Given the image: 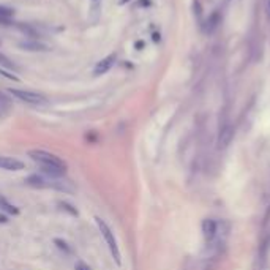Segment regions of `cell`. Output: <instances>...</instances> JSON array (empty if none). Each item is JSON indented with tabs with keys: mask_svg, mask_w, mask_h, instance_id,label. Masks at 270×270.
I'll use <instances>...</instances> for the list:
<instances>
[{
	"mask_svg": "<svg viewBox=\"0 0 270 270\" xmlns=\"http://www.w3.org/2000/svg\"><path fill=\"white\" fill-rule=\"evenodd\" d=\"M95 223H96V226H98L100 233H101V236L104 239L106 245H108V248H109V252H111L112 258H114L115 264L120 266L122 264V256H120V250H119V245H117V240H115V237H114V233L108 226V223H106L104 220H101L100 217H95Z\"/></svg>",
	"mask_w": 270,
	"mask_h": 270,
	"instance_id": "cell-1",
	"label": "cell"
},
{
	"mask_svg": "<svg viewBox=\"0 0 270 270\" xmlns=\"http://www.w3.org/2000/svg\"><path fill=\"white\" fill-rule=\"evenodd\" d=\"M27 155L30 157V160L38 163L40 166H54V168L66 169V163L60 157L54 155V153H51V152H46L41 149H33V150H28Z\"/></svg>",
	"mask_w": 270,
	"mask_h": 270,
	"instance_id": "cell-2",
	"label": "cell"
},
{
	"mask_svg": "<svg viewBox=\"0 0 270 270\" xmlns=\"http://www.w3.org/2000/svg\"><path fill=\"white\" fill-rule=\"evenodd\" d=\"M233 138H234V127L229 120L228 111H223V114L220 115V125H218V138H217L218 149L223 150V149L229 147Z\"/></svg>",
	"mask_w": 270,
	"mask_h": 270,
	"instance_id": "cell-3",
	"label": "cell"
},
{
	"mask_svg": "<svg viewBox=\"0 0 270 270\" xmlns=\"http://www.w3.org/2000/svg\"><path fill=\"white\" fill-rule=\"evenodd\" d=\"M14 98H17L19 101H24L27 104H33V106H40V104H46V96L36 92H30V90H19V89H9L8 90Z\"/></svg>",
	"mask_w": 270,
	"mask_h": 270,
	"instance_id": "cell-4",
	"label": "cell"
},
{
	"mask_svg": "<svg viewBox=\"0 0 270 270\" xmlns=\"http://www.w3.org/2000/svg\"><path fill=\"white\" fill-rule=\"evenodd\" d=\"M24 168L25 166H24V163L21 160L0 155V169H5V171H22Z\"/></svg>",
	"mask_w": 270,
	"mask_h": 270,
	"instance_id": "cell-5",
	"label": "cell"
},
{
	"mask_svg": "<svg viewBox=\"0 0 270 270\" xmlns=\"http://www.w3.org/2000/svg\"><path fill=\"white\" fill-rule=\"evenodd\" d=\"M217 229H218V221L212 218H206L202 221V236H204L206 242H210V240L215 237Z\"/></svg>",
	"mask_w": 270,
	"mask_h": 270,
	"instance_id": "cell-6",
	"label": "cell"
},
{
	"mask_svg": "<svg viewBox=\"0 0 270 270\" xmlns=\"http://www.w3.org/2000/svg\"><path fill=\"white\" fill-rule=\"evenodd\" d=\"M114 63H115V54H111V55H108V57H104L103 60H100L98 63H96L95 70H93V74H95V76H100V74L108 73V71L112 68Z\"/></svg>",
	"mask_w": 270,
	"mask_h": 270,
	"instance_id": "cell-7",
	"label": "cell"
},
{
	"mask_svg": "<svg viewBox=\"0 0 270 270\" xmlns=\"http://www.w3.org/2000/svg\"><path fill=\"white\" fill-rule=\"evenodd\" d=\"M19 47H22V49L25 51H40V52H46L49 51V47H47L46 44L40 43V41H21L19 43Z\"/></svg>",
	"mask_w": 270,
	"mask_h": 270,
	"instance_id": "cell-8",
	"label": "cell"
},
{
	"mask_svg": "<svg viewBox=\"0 0 270 270\" xmlns=\"http://www.w3.org/2000/svg\"><path fill=\"white\" fill-rule=\"evenodd\" d=\"M0 210H3L5 214L13 215V217L19 215V209L14 204H11V202H9L5 196H0Z\"/></svg>",
	"mask_w": 270,
	"mask_h": 270,
	"instance_id": "cell-9",
	"label": "cell"
},
{
	"mask_svg": "<svg viewBox=\"0 0 270 270\" xmlns=\"http://www.w3.org/2000/svg\"><path fill=\"white\" fill-rule=\"evenodd\" d=\"M57 206H59L60 210L66 212V214H70L71 217H78L79 215L78 209H76L73 204H70V202H66V201H59V202H57Z\"/></svg>",
	"mask_w": 270,
	"mask_h": 270,
	"instance_id": "cell-10",
	"label": "cell"
},
{
	"mask_svg": "<svg viewBox=\"0 0 270 270\" xmlns=\"http://www.w3.org/2000/svg\"><path fill=\"white\" fill-rule=\"evenodd\" d=\"M54 244H55V247L60 250V252H63L65 255H73L74 252H73V248L68 245V242L66 240H63V239H54Z\"/></svg>",
	"mask_w": 270,
	"mask_h": 270,
	"instance_id": "cell-11",
	"label": "cell"
},
{
	"mask_svg": "<svg viewBox=\"0 0 270 270\" xmlns=\"http://www.w3.org/2000/svg\"><path fill=\"white\" fill-rule=\"evenodd\" d=\"M0 66L2 68H6V70H13V71H17V66L13 60H9L5 54L0 52Z\"/></svg>",
	"mask_w": 270,
	"mask_h": 270,
	"instance_id": "cell-12",
	"label": "cell"
},
{
	"mask_svg": "<svg viewBox=\"0 0 270 270\" xmlns=\"http://www.w3.org/2000/svg\"><path fill=\"white\" fill-rule=\"evenodd\" d=\"M9 108H11V104H9V100L6 98L5 95L0 93V117H3V115L8 114Z\"/></svg>",
	"mask_w": 270,
	"mask_h": 270,
	"instance_id": "cell-13",
	"label": "cell"
},
{
	"mask_svg": "<svg viewBox=\"0 0 270 270\" xmlns=\"http://www.w3.org/2000/svg\"><path fill=\"white\" fill-rule=\"evenodd\" d=\"M218 22H220V17H218V14H212L210 17H209V21H207V32H214L215 28L218 27Z\"/></svg>",
	"mask_w": 270,
	"mask_h": 270,
	"instance_id": "cell-14",
	"label": "cell"
},
{
	"mask_svg": "<svg viewBox=\"0 0 270 270\" xmlns=\"http://www.w3.org/2000/svg\"><path fill=\"white\" fill-rule=\"evenodd\" d=\"M0 16L11 19V16H14V9L11 6H6V5H0Z\"/></svg>",
	"mask_w": 270,
	"mask_h": 270,
	"instance_id": "cell-15",
	"label": "cell"
},
{
	"mask_svg": "<svg viewBox=\"0 0 270 270\" xmlns=\"http://www.w3.org/2000/svg\"><path fill=\"white\" fill-rule=\"evenodd\" d=\"M0 74H2L3 78L9 79V81H14V82H17V81H19V78H17L16 74H13V73L6 71V68H2V66H0Z\"/></svg>",
	"mask_w": 270,
	"mask_h": 270,
	"instance_id": "cell-16",
	"label": "cell"
},
{
	"mask_svg": "<svg viewBox=\"0 0 270 270\" xmlns=\"http://www.w3.org/2000/svg\"><path fill=\"white\" fill-rule=\"evenodd\" d=\"M74 270H92L87 264H85V263H82V261H79L78 264H76L74 266Z\"/></svg>",
	"mask_w": 270,
	"mask_h": 270,
	"instance_id": "cell-17",
	"label": "cell"
},
{
	"mask_svg": "<svg viewBox=\"0 0 270 270\" xmlns=\"http://www.w3.org/2000/svg\"><path fill=\"white\" fill-rule=\"evenodd\" d=\"M8 221H9L8 215H6V214H3V212H0V225H6Z\"/></svg>",
	"mask_w": 270,
	"mask_h": 270,
	"instance_id": "cell-18",
	"label": "cell"
},
{
	"mask_svg": "<svg viewBox=\"0 0 270 270\" xmlns=\"http://www.w3.org/2000/svg\"><path fill=\"white\" fill-rule=\"evenodd\" d=\"M0 24H2V25H8V24H9V19H8V17H3V16H0Z\"/></svg>",
	"mask_w": 270,
	"mask_h": 270,
	"instance_id": "cell-19",
	"label": "cell"
},
{
	"mask_svg": "<svg viewBox=\"0 0 270 270\" xmlns=\"http://www.w3.org/2000/svg\"><path fill=\"white\" fill-rule=\"evenodd\" d=\"M267 8H269V14H270V0H269V3H267Z\"/></svg>",
	"mask_w": 270,
	"mask_h": 270,
	"instance_id": "cell-20",
	"label": "cell"
},
{
	"mask_svg": "<svg viewBox=\"0 0 270 270\" xmlns=\"http://www.w3.org/2000/svg\"><path fill=\"white\" fill-rule=\"evenodd\" d=\"M0 44H2V41H0Z\"/></svg>",
	"mask_w": 270,
	"mask_h": 270,
	"instance_id": "cell-21",
	"label": "cell"
}]
</instances>
